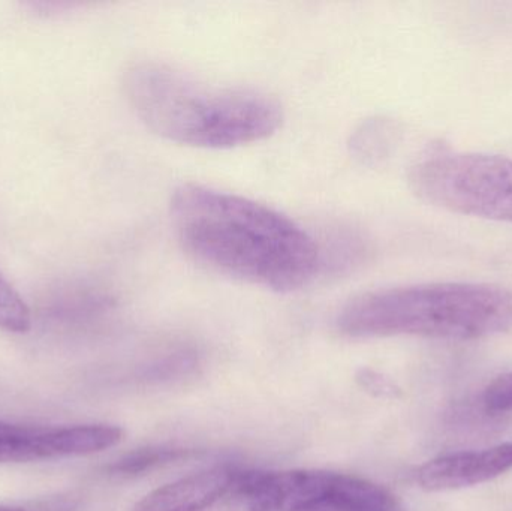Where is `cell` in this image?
Here are the masks:
<instances>
[{
	"label": "cell",
	"instance_id": "1",
	"mask_svg": "<svg viewBox=\"0 0 512 511\" xmlns=\"http://www.w3.org/2000/svg\"><path fill=\"white\" fill-rule=\"evenodd\" d=\"M171 221L182 248L222 275L276 293L309 285L322 251L297 222L264 204L201 185L171 197Z\"/></svg>",
	"mask_w": 512,
	"mask_h": 511
},
{
	"label": "cell",
	"instance_id": "2",
	"mask_svg": "<svg viewBox=\"0 0 512 511\" xmlns=\"http://www.w3.org/2000/svg\"><path fill=\"white\" fill-rule=\"evenodd\" d=\"M125 92L141 122L165 140L200 149H233L273 135L279 101L251 89L207 86L162 63H138Z\"/></svg>",
	"mask_w": 512,
	"mask_h": 511
},
{
	"label": "cell",
	"instance_id": "3",
	"mask_svg": "<svg viewBox=\"0 0 512 511\" xmlns=\"http://www.w3.org/2000/svg\"><path fill=\"white\" fill-rule=\"evenodd\" d=\"M337 329L349 338L420 336L475 341L512 329V293L475 282H433L370 291L346 303Z\"/></svg>",
	"mask_w": 512,
	"mask_h": 511
},
{
	"label": "cell",
	"instance_id": "4",
	"mask_svg": "<svg viewBox=\"0 0 512 511\" xmlns=\"http://www.w3.org/2000/svg\"><path fill=\"white\" fill-rule=\"evenodd\" d=\"M411 191L448 212L512 224V159L484 153H432L408 171Z\"/></svg>",
	"mask_w": 512,
	"mask_h": 511
},
{
	"label": "cell",
	"instance_id": "5",
	"mask_svg": "<svg viewBox=\"0 0 512 511\" xmlns=\"http://www.w3.org/2000/svg\"><path fill=\"white\" fill-rule=\"evenodd\" d=\"M274 511H406L384 486L321 470L270 471Z\"/></svg>",
	"mask_w": 512,
	"mask_h": 511
},
{
	"label": "cell",
	"instance_id": "6",
	"mask_svg": "<svg viewBox=\"0 0 512 511\" xmlns=\"http://www.w3.org/2000/svg\"><path fill=\"white\" fill-rule=\"evenodd\" d=\"M113 425L27 426L0 422V464H30L95 455L117 446Z\"/></svg>",
	"mask_w": 512,
	"mask_h": 511
},
{
	"label": "cell",
	"instance_id": "7",
	"mask_svg": "<svg viewBox=\"0 0 512 511\" xmlns=\"http://www.w3.org/2000/svg\"><path fill=\"white\" fill-rule=\"evenodd\" d=\"M512 470V441L475 452L439 456L418 468L415 480L427 492H451L498 479Z\"/></svg>",
	"mask_w": 512,
	"mask_h": 511
},
{
	"label": "cell",
	"instance_id": "8",
	"mask_svg": "<svg viewBox=\"0 0 512 511\" xmlns=\"http://www.w3.org/2000/svg\"><path fill=\"white\" fill-rule=\"evenodd\" d=\"M236 468L216 467L147 494L132 511H206L224 500Z\"/></svg>",
	"mask_w": 512,
	"mask_h": 511
},
{
	"label": "cell",
	"instance_id": "9",
	"mask_svg": "<svg viewBox=\"0 0 512 511\" xmlns=\"http://www.w3.org/2000/svg\"><path fill=\"white\" fill-rule=\"evenodd\" d=\"M399 140L397 126L385 117L364 120L354 129L348 141L349 153L360 164L375 167L382 164Z\"/></svg>",
	"mask_w": 512,
	"mask_h": 511
},
{
	"label": "cell",
	"instance_id": "10",
	"mask_svg": "<svg viewBox=\"0 0 512 511\" xmlns=\"http://www.w3.org/2000/svg\"><path fill=\"white\" fill-rule=\"evenodd\" d=\"M194 455V450L183 449V447H143V449L126 453L122 458L108 465L107 473L110 474V476L129 479V477L143 476L144 473H149V471L156 470V468L174 464V462L191 458V456Z\"/></svg>",
	"mask_w": 512,
	"mask_h": 511
},
{
	"label": "cell",
	"instance_id": "11",
	"mask_svg": "<svg viewBox=\"0 0 512 511\" xmlns=\"http://www.w3.org/2000/svg\"><path fill=\"white\" fill-rule=\"evenodd\" d=\"M32 327V314L23 297L0 273V329L23 335Z\"/></svg>",
	"mask_w": 512,
	"mask_h": 511
},
{
	"label": "cell",
	"instance_id": "12",
	"mask_svg": "<svg viewBox=\"0 0 512 511\" xmlns=\"http://www.w3.org/2000/svg\"><path fill=\"white\" fill-rule=\"evenodd\" d=\"M355 381L364 392L379 399H399L402 396V389L394 383L387 375L373 371L369 368H361L355 374Z\"/></svg>",
	"mask_w": 512,
	"mask_h": 511
},
{
	"label": "cell",
	"instance_id": "13",
	"mask_svg": "<svg viewBox=\"0 0 512 511\" xmlns=\"http://www.w3.org/2000/svg\"><path fill=\"white\" fill-rule=\"evenodd\" d=\"M484 405L493 413L512 411V372L501 375L487 386L484 392Z\"/></svg>",
	"mask_w": 512,
	"mask_h": 511
},
{
	"label": "cell",
	"instance_id": "14",
	"mask_svg": "<svg viewBox=\"0 0 512 511\" xmlns=\"http://www.w3.org/2000/svg\"><path fill=\"white\" fill-rule=\"evenodd\" d=\"M0 511H24V510L20 509V507L5 506V504H0Z\"/></svg>",
	"mask_w": 512,
	"mask_h": 511
}]
</instances>
